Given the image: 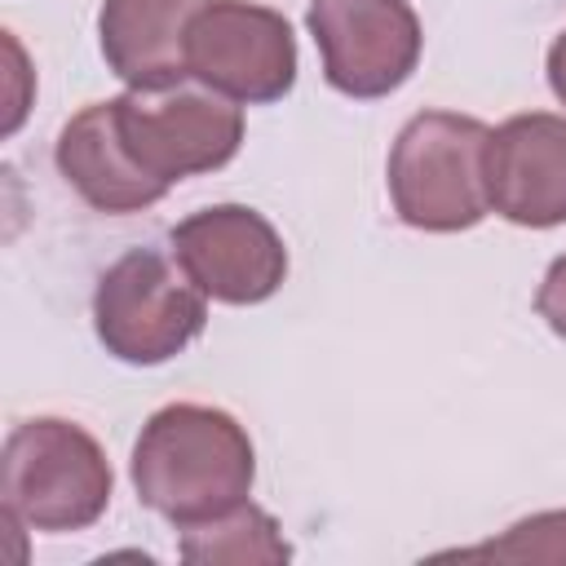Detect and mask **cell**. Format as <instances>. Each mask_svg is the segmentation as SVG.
Here are the masks:
<instances>
[{"label": "cell", "mask_w": 566, "mask_h": 566, "mask_svg": "<svg viewBox=\"0 0 566 566\" xmlns=\"http://www.w3.org/2000/svg\"><path fill=\"white\" fill-rule=\"evenodd\" d=\"M128 469L137 500L181 531L252 495L256 451L230 411L208 402H168L142 424Z\"/></svg>", "instance_id": "6da1fadb"}, {"label": "cell", "mask_w": 566, "mask_h": 566, "mask_svg": "<svg viewBox=\"0 0 566 566\" xmlns=\"http://www.w3.org/2000/svg\"><path fill=\"white\" fill-rule=\"evenodd\" d=\"M115 491L102 442L62 416H35L9 429L0 451V500L4 517L31 531H84L93 526Z\"/></svg>", "instance_id": "7a4b0ae2"}, {"label": "cell", "mask_w": 566, "mask_h": 566, "mask_svg": "<svg viewBox=\"0 0 566 566\" xmlns=\"http://www.w3.org/2000/svg\"><path fill=\"white\" fill-rule=\"evenodd\" d=\"M486 137L491 128L455 111H420L389 146L385 181L402 226L429 234L473 230L486 212Z\"/></svg>", "instance_id": "3957f363"}, {"label": "cell", "mask_w": 566, "mask_h": 566, "mask_svg": "<svg viewBox=\"0 0 566 566\" xmlns=\"http://www.w3.org/2000/svg\"><path fill=\"white\" fill-rule=\"evenodd\" d=\"M111 115L124 155L164 190L226 168L243 146V106L199 80L128 88L111 97Z\"/></svg>", "instance_id": "277c9868"}, {"label": "cell", "mask_w": 566, "mask_h": 566, "mask_svg": "<svg viewBox=\"0 0 566 566\" xmlns=\"http://www.w3.org/2000/svg\"><path fill=\"white\" fill-rule=\"evenodd\" d=\"M208 323V296L190 283L177 256L128 248L93 287V332L119 363L159 367L177 358Z\"/></svg>", "instance_id": "5b68a950"}, {"label": "cell", "mask_w": 566, "mask_h": 566, "mask_svg": "<svg viewBox=\"0 0 566 566\" xmlns=\"http://www.w3.org/2000/svg\"><path fill=\"white\" fill-rule=\"evenodd\" d=\"M186 75L239 106H265L296 84V35L279 9L208 0L186 35Z\"/></svg>", "instance_id": "8992f818"}, {"label": "cell", "mask_w": 566, "mask_h": 566, "mask_svg": "<svg viewBox=\"0 0 566 566\" xmlns=\"http://www.w3.org/2000/svg\"><path fill=\"white\" fill-rule=\"evenodd\" d=\"M305 27L318 44L323 80L358 102L402 88L424 49L407 0H310Z\"/></svg>", "instance_id": "52a82bcc"}, {"label": "cell", "mask_w": 566, "mask_h": 566, "mask_svg": "<svg viewBox=\"0 0 566 566\" xmlns=\"http://www.w3.org/2000/svg\"><path fill=\"white\" fill-rule=\"evenodd\" d=\"M168 248L190 283L221 305H261L287 279L279 230L248 203H212L168 230Z\"/></svg>", "instance_id": "ba28073f"}, {"label": "cell", "mask_w": 566, "mask_h": 566, "mask_svg": "<svg viewBox=\"0 0 566 566\" xmlns=\"http://www.w3.org/2000/svg\"><path fill=\"white\" fill-rule=\"evenodd\" d=\"M486 199L513 226H566V115L526 111L491 128Z\"/></svg>", "instance_id": "9c48e42d"}, {"label": "cell", "mask_w": 566, "mask_h": 566, "mask_svg": "<svg viewBox=\"0 0 566 566\" xmlns=\"http://www.w3.org/2000/svg\"><path fill=\"white\" fill-rule=\"evenodd\" d=\"M208 0H102L97 44L128 88H168L186 75V35Z\"/></svg>", "instance_id": "30bf717a"}, {"label": "cell", "mask_w": 566, "mask_h": 566, "mask_svg": "<svg viewBox=\"0 0 566 566\" xmlns=\"http://www.w3.org/2000/svg\"><path fill=\"white\" fill-rule=\"evenodd\" d=\"M53 159H57V172L97 212H115V217L119 212H142V208H150L168 195L146 172H137V164L124 155L111 102H88L84 111H75L57 133Z\"/></svg>", "instance_id": "8fae6325"}, {"label": "cell", "mask_w": 566, "mask_h": 566, "mask_svg": "<svg viewBox=\"0 0 566 566\" xmlns=\"http://www.w3.org/2000/svg\"><path fill=\"white\" fill-rule=\"evenodd\" d=\"M181 562H195V566H212V562H230V566H248V562H287L292 548L279 531V522L256 509L252 500L208 517V522H195V526H181V544H177Z\"/></svg>", "instance_id": "7c38bea8"}, {"label": "cell", "mask_w": 566, "mask_h": 566, "mask_svg": "<svg viewBox=\"0 0 566 566\" xmlns=\"http://www.w3.org/2000/svg\"><path fill=\"white\" fill-rule=\"evenodd\" d=\"M455 557H504V562H553V566H566V509L531 513V517L513 522L500 539L460 548Z\"/></svg>", "instance_id": "4fadbf2b"}, {"label": "cell", "mask_w": 566, "mask_h": 566, "mask_svg": "<svg viewBox=\"0 0 566 566\" xmlns=\"http://www.w3.org/2000/svg\"><path fill=\"white\" fill-rule=\"evenodd\" d=\"M535 314L566 340V252L544 270V283L535 292Z\"/></svg>", "instance_id": "5bb4252c"}, {"label": "cell", "mask_w": 566, "mask_h": 566, "mask_svg": "<svg viewBox=\"0 0 566 566\" xmlns=\"http://www.w3.org/2000/svg\"><path fill=\"white\" fill-rule=\"evenodd\" d=\"M4 44H9V53H13V84H18V80L27 75V66H22V49H18V40H13V35H9ZM22 111H27V97H22V93H13V97H9V115H4V133H18Z\"/></svg>", "instance_id": "9a60e30c"}, {"label": "cell", "mask_w": 566, "mask_h": 566, "mask_svg": "<svg viewBox=\"0 0 566 566\" xmlns=\"http://www.w3.org/2000/svg\"><path fill=\"white\" fill-rule=\"evenodd\" d=\"M548 88H553V97L566 106V31L548 44Z\"/></svg>", "instance_id": "2e32d148"}]
</instances>
